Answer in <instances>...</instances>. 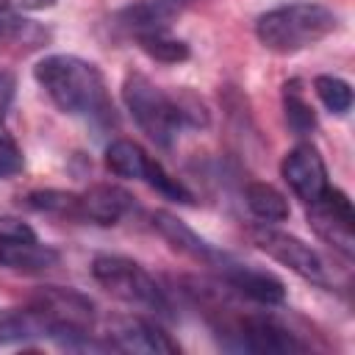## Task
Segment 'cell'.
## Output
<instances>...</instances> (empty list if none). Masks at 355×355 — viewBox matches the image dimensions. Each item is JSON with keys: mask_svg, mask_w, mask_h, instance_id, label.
<instances>
[{"mask_svg": "<svg viewBox=\"0 0 355 355\" xmlns=\"http://www.w3.org/2000/svg\"><path fill=\"white\" fill-rule=\"evenodd\" d=\"M33 78L64 114L92 122L114 119V105L108 97L105 78L92 61L55 53L33 67Z\"/></svg>", "mask_w": 355, "mask_h": 355, "instance_id": "obj_1", "label": "cell"}, {"mask_svg": "<svg viewBox=\"0 0 355 355\" xmlns=\"http://www.w3.org/2000/svg\"><path fill=\"white\" fill-rule=\"evenodd\" d=\"M336 28H338V17L333 8L311 0H300L261 14L255 22V36L266 50L288 55L319 44Z\"/></svg>", "mask_w": 355, "mask_h": 355, "instance_id": "obj_2", "label": "cell"}, {"mask_svg": "<svg viewBox=\"0 0 355 355\" xmlns=\"http://www.w3.org/2000/svg\"><path fill=\"white\" fill-rule=\"evenodd\" d=\"M122 100H125L130 116L136 119V125L158 147H172V141L178 139V130L186 125L178 97H169L147 75L130 72L122 83Z\"/></svg>", "mask_w": 355, "mask_h": 355, "instance_id": "obj_3", "label": "cell"}, {"mask_svg": "<svg viewBox=\"0 0 355 355\" xmlns=\"http://www.w3.org/2000/svg\"><path fill=\"white\" fill-rule=\"evenodd\" d=\"M31 313L42 324V330L53 338H61L64 344H75L78 338H89L97 311L94 302L75 291L61 286H44L31 297Z\"/></svg>", "mask_w": 355, "mask_h": 355, "instance_id": "obj_4", "label": "cell"}, {"mask_svg": "<svg viewBox=\"0 0 355 355\" xmlns=\"http://www.w3.org/2000/svg\"><path fill=\"white\" fill-rule=\"evenodd\" d=\"M92 275L111 297L128 305L169 316V300L164 288L155 283V277L141 263L122 258V255H97L92 263Z\"/></svg>", "mask_w": 355, "mask_h": 355, "instance_id": "obj_5", "label": "cell"}, {"mask_svg": "<svg viewBox=\"0 0 355 355\" xmlns=\"http://www.w3.org/2000/svg\"><path fill=\"white\" fill-rule=\"evenodd\" d=\"M305 208H308V225L313 227V233L322 241H327L336 252H341L344 258H352L355 255V216H352L349 197L341 189L327 186Z\"/></svg>", "mask_w": 355, "mask_h": 355, "instance_id": "obj_6", "label": "cell"}, {"mask_svg": "<svg viewBox=\"0 0 355 355\" xmlns=\"http://www.w3.org/2000/svg\"><path fill=\"white\" fill-rule=\"evenodd\" d=\"M250 239L252 244L266 252L272 261L288 266L294 275H300L302 280H311V283H319V286H327V269H324V261L319 258L316 250H311L302 239L291 236V233H283V230H275L272 225H258L250 230Z\"/></svg>", "mask_w": 355, "mask_h": 355, "instance_id": "obj_7", "label": "cell"}, {"mask_svg": "<svg viewBox=\"0 0 355 355\" xmlns=\"http://www.w3.org/2000/svg\"><path fill=\"white\" fill-rule=\"evenodd\" d=\"M58 263V252L36 239V233L17 219H0V266L22 275H44Z\"/></svg>", "mask_w": 355, "mask_h": 355, "instance_id": "obj_8", "label": "cell"}, {"mask_svg": "<svg viewBox=\"0 0 355 355\" xmlns=\"http://www.w3.org/2000/svg\"><path fill=\"white\" fill-rule=\"evenodd\" d=\"M230 347L250 349V352H302L305 344L294 338L291 330L277 324L269 316H233L230 322L219 324Z\"/></svg>", "mask_w": 355, "mask_h": 355, "instance_id": "obj_9", "label": "cell"}, {"mask_svg": "<svg viewBox=\"0 0 355 355\" xmlns=\"http://www.w3.org/2000/svg\"><path fill=\"white\" fill-rule=\"evenodd\" d=\"M288 189L308 205L313 202L327 186V166L319 155V150L313 144H297L286 158H283V166H280Z\"/></svg>", "mask_w": 355, "mask_h": 355, "instance_id": "obj_10", "label": "cell"}, {"mask_svg": "<svg viewBox=\"0 0 355 355\" xmlns=\"http://www.w3.org/2000/svg\"><path fill=\"white\" fill-rule=\"evenodd\" d=\"M216 275L222 277V283L227 288H233L236 294H241L252 302L280 305L286 300V288L275 275H269L263 269H255V266H247V263H239L230 255L222 258V263L216 266Z\"/></svg>", "mask_w": 355, "mask_h": 355, "instance_id": "obj_11", "label": "cell"}, {"mask_svg": "<svg viewBox=\"0 0 355 355\" xmlns=\"http://www.w3.org/2000/svg\"><path fill=\"white\" fill-rule=\"evenodd\" d=\"M116 349L125 352H155V355H175L180 347L150 319L141 316H119L111 322L108 330Z\"/></svg>", "mask_w": 355, "mask_h": 355, "instance_id": "obj_12", "label": "cell"}, {"mask_svg": "<svg viewBox=\"0 0 355 355\" xmlns=\"http://www.w3.org/2000/svg\"><path fill=\"white\" fill-rule=\"evenodd\" d=\"M153 227H155L178 252H183V255H189V258H194V261H200V263H205V266H211V269H216V266L222 263V258L227 255V252L216 250L214 244H208L202 236H197L183 219H178V216L169 214V211H155V214H153Z\"/></svg>", "mask_w": 355, "mask_h": 355, "instance_id": "obj_13", "label": "cell"}, {"mask_svg": "<svg viewBox=\"0 0 355 355\" xmlns=\"http://www.w3.org/2000/svg\"><path fill=\"white\" fill-rule=\"evenodd\" d=\"M130 208V194L116 186H94L80 194L78 222H92L100 227L116 225Z\"/></svg>", "mask_w": 355, "mask_h": 355, "instance_id": "obj_14", "label": "cell"}, {"mask_svg": "<svg viewBox=\"0 0 355 355\" xmlns=\"http://www.w3.org/2000/svg\"><path fill=\"white\" fill-rule=\"evenodd\" d=\"M105 166L116 178H130V180H147V172L153 166V158L130 139H116L105 150Z\"/></svg>", "mask_w": 355, "mask_h": 355, "instance_id": "obj_15", "label": "cell"}, {"mask_svg": "<svg viewBox=\"0 0 355 355\" xmlns=\"http://www.w3.org/2000/svg\"><path fill=\"white\" fill-rule=\"evenodd\" d=\"M244 200H247V208L252 211V216H258L263 225H277V222H286L291 208H288V200L269 183H250L244 189Z\"/></svg>", "mask_w": 355, "mask_h": 355, "instance_id": "obj_16", "label": "cell"}, {"mask_svg": "<svg viewBox=\"0 0 355 355\" xmlns=\"http://www.w3.org/2000/svg\"><path fill=\"white\" fill-rule=\"evenodd\" d=\"M136 39H139L141 50H144L150 58L161 61V64H180V61L189 58V44L180 42V39H175V36H169L166 28L144 31V33H139Z\"/></svg>", "mask_w": 355, "mask_h": 355, "instance_id": "obj_17", "label": "cell"}, {"mask_svg": "<svg viewBox=\"0 0 355 355\" xmlns=\"http://www.w3.org/2000/svg\"><path fill=\"white\" fill-rule=\"evenodd\" d=\"M25 202L36 211H44V214H53V216H67V219H78V211H80V194L55 191V189L31 191L25 197Z\"/></svg>", "mask_w": 355, "mask_h": 355, "instance_id": "obj_18", "label": "cell"}, {"mask_svg": "<svg viewBox=\"0 0 355 355\" xmlns=\"http://www.w3.org/2000/svg\"><path fill=\"white\" fill-rule=\"evenodd\" d=\"M283 108H286V122L288 128L297 133V136H305L316 128V116H313V108L305 103L302 92H300V83L291 80L283 86Z\"/></svg>", "mask_w": 355, "mask_h": 355, "instance_id": "obj_19", "label": "cell"}, {"mask_svg": "<svg viewBox=\"0 0 355 355\" xmlns=\"http://www.w3.org/2000/svg\"><path fill=\"white\" fill-rule=\"evenodd\" d=\"M316 97L324 103L330 114H347L352 108V86L338 75H319L313 80Z\"/></svg>", "mask_w": 355, "mask_h": 355, "instance_id": "obj_20", "label": "cell"}, {"mask_svg": "<svg viewBox=\"0 0 355 355\" xmlns=\"http://www.w3.org/2000/svg\"><path fill=\"white\" fill-rule=\"evenodd\" d=\"M44 333L42 324L31 311H17V308H0V344L22 341L28 336Z\"/></svg>", "mask_w": 355, "mask_h": 355, "instance_id": "obj_21", "label": "cell"}, {"mask_svg": "<svg viewBox=\"0 0 355 355\" xmlns=\"http://www.w3.org/2000/svg\"><path fill=\"white\" fill-rule=\"evenodd\" d=\"M22 166H25L22 150H19V144L14 141V136L0 122V178H14V175L22 172Z\"/></svg>", "mask_w": 355, "mask_h": 355, "instance_id": "obj_22", "label": "cell"}, {"mask_svg": "<svg viewBox=\"0 0 355 355\" xmlns=\"http://www.w3.org/2000/svg\"><path fill=\"white\" fill-rule=\"evenodd\" d=\"M14 89H17V80L8 69H0V122L6 119V111L14 100Z\"/></svg>", "mask_w": 355, "mask_h": 355, "instance_id": "obj_23", "label": "cell"}, {"mask_svg": "<svg viewBox=\"0 0 355 355\" xmlns=\"http://www.w3.org/2000/svg\"><path fill=\"white\" fill-rule=\"evenodd\" d=\"M55 0H8L11 11H44L50 8Z\"/></svg>", "mask_w": 355, "mask_h": 355, "instance_id": "obj_24", "label": "cell"}, {"mask_svg": "<svg viewBox=\"0 0 355 355\" xmlns=\"http://www.w3.org/2000/svg\"><path fill=\"white\" fill-rule=\"evenodd\" d=\"M11 25H19V22L11 17L8 0H0V31H3V28H11Z\"/></svg>", "mask_w": 355, "mask_h": 355, "instance_id": "obj_25", "label": "cell"}]
</instances>
